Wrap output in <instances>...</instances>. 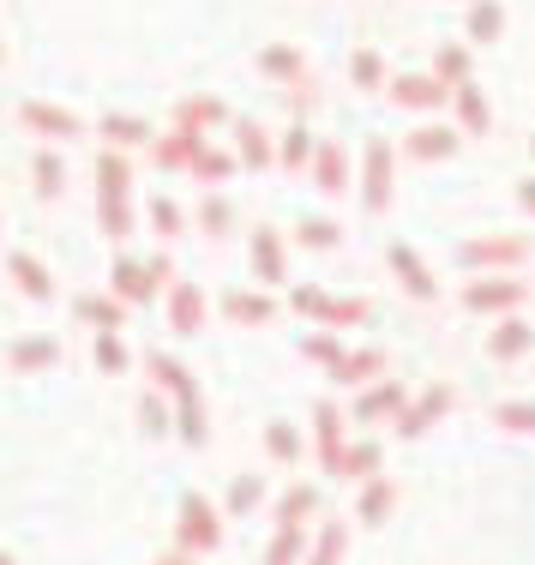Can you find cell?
<instances>
[{"instance_id":"obj_1","label":"cell","mask_w":535,"mask_h":565,"mask_svg":"<svg viewBox=\"0 0 535 565\" xmlns=\"http://www.w3.org/2000/svg\"><path fill=\"white\" fill-rule=\"evenodd\" d=\"M223 542L217 505L205 493H181V518H175V554H211Z\"/></svg>"},{"instance_id":"obj_2","label":"cell","mask_w":535,"mask_h":565,"mask_svg":"<svg viewBox=\"0 0 535 565\" xmlns=\"http://www.w3.org/2000/svg\"><path fill=\"white\" fill-rule=\"evenodd\" d=\"M524 253H529V241H517V235H481V241H463V247H458V265L470 277H481V271H517Z\"/></svg>"},{"instance_id":"obj_3","label":"cell","mask_w":535,"mask_h":565,"mask_svg":"<svg viewBox=\"0 0 535 565\" xmlns=\"http://www.w3.org/2000/svg\"><path fill=\"white\" fill-rule=\"evenodd\" d=\"M517 301H524V282L512 271H481L470 277V289H463V313H517Z\"/></svg>"},{"instance_id":"obj_4","label":"cell","mask_w":535,"mask_h":565,"mask_svg":"<svg viewBox=\"0 0 535 565\" xmlns=\"http://www.w3.org/2000/svg\"><path fill=\"white\" fill-rule=\"evenodd\" d=\"M392 174H397V151L385 139H373L367 157H361V205H367V211L392 205Z\"/></svg>"},{"instance_id":"obj_5","label":"cell","mask_w":535,"mask_h":565,"mask_svg":"<svg viewBox=\"0 0 535 565\" xmlns=\"http://www.w3.org/2000/svg\"><path fill=\"white\" fill-rule=\"evenodd\" d=\"M19 120L36 132V139H49V145H66V139H78V132H85V120H78L73 109H61V103H24Z\"/></svg>"},{"instance_id":"obj_6","label":"cell","mask_w":535,"mask_h":565,"mask_svg":"<svg viewBox=\"0 0 535 565\" xmlns=\"http://www.w3.org/2000/svg\"><path fill=\"white\" fill-rule=\"evenodd\" d=\"M446 409H451V385H427L416 403H404V415H397V434H404V439H421L427 427L446 422Z\"/></svg>"},{"instance_id":"obj_7","label":"cell","mask_w":535,"mask_h":565,"mask_svg":"<svg viewBox=\"0 0 535 565\" xmlns=\"http://www.w3.org/2000/svg\"><path fill=\"white\" fill-rule=\"evenodd\" d=\"M404 403H409V385H397V380H379V385H367V392L355 397V422L361 427H373V422H397L404 415Z\"/></svg>"},{"instance_id":"obj_8","label":"cell","mask_w":535,"mask_h":565,"mask_svg":"<svg viewBox=\"0 0 535 565\" xmlns=\"http://www.w3.org/2000/svg\"><path fill=\"white\" fill-rule=\"evenodd\" d=\"M169 403H175V434L199 451V446L211 439V422H205V397H199V380H186L181 392H169Z\"/></svg>"},{"instance_id":"obj_9","label":"cell","mask_w":535,"mask_h":565,"mask_svg":"<svg viewBox=\"0 0 535 565\" xmlns=\"http://www.w3.org/2000/svg\"><path fill=\"white\" fill-rule=\"evenodd\" d=\"M451 90L439 85L434 73H404V78H392V103L397 109H409V115H427V109H439Z\"/></svg>"},{"instance_id":"obj_10","label":"cell","mask_w":535,"mask_h":565,"mask_svg":"<svg viewBox=\"0 0 535 565\" xmlns=\"http://www.w3.org/2000/svg\"><path fill=\"white\" fill-rule=\"evenodd\" d=\"M392 271H397V282H404L409 301H434V295H439L434 271L416 259V247H409V241H392Z\"/></svg>"},{"instance_id":"obj_11","label":"cell","mask_w":535,"mask_h":565,"mask_svg":"<svg viewBox=\"0 0 535 565\" xmlns=\"http://www.w3.org/2000/svg\"><path fill=\"white\" fill-rule=\"evenodd\" d=\"M253 277L265 282V289H277V282L289 277V253H283V241H277V228H253Z\"/></svg>"},{"instance_id":"obj_12","label":"cell","mask_w":535,"mask_h":565,"mask_svg":"<svg viewBox=\"0 0 535 565\" xmlns=\"http://www.w3.org/2000/svg\"><path fill=\"white\" fill-rule=\"evenodd\" d=\"M235 163H240V169H271V163H277L271 132H265L253 115H240V120H235Z\"/></svg>"},{"instance_id":"obj_13","label":"cell","mask_w":535,"mask_h":565,"mask_svg":"<svg viewBox=\"0 0 535 565\" xmlns=\"http://www.w3.org/2000/svg\"><path fill=\"white\" fill-rule=\"evenodd\" d=\"M109 295L120 307H139V301H151L157 295V277H151V265H139V259H115V271H109Z\"/></svg>"},{"instance_id":"obj_14","label":"cell","mask_w":535,"mask_h":565,"mask_svg":"<svg viewBox=\"0 0 535 565\" xmlns=\"http://www.w3.org/2000/svg\"><path fill=\"white\" fill-rule=\"evenodd\" d=\"M169 326H175L181 338H199V331H205V289H199V282H175V289H169Z\"/></svg>"},{"instance_id":"obj_15","label":"cell","mask_w":535,"mask_h":565,"mask_svg":"<svg viewBox=\"0 0 535 565\" xmlns=\"http://www.w3.org/2000/svg\"><path fill=\"white\" fill-rule=\"evenodd\" d=\"M7 277H12V289H19L24 301H49V295H55V277H49V265L36 259V253H12Z\"/></svg>"},{"instance_id":"obj_16","label":"cell","mask_w":535,"mask_h":565,"mask_svg":"<svg viewBox=\"0 0 535 565\" xmlns=\"http://www.w3.org/2000/svg\"><path fill=\"white\" fill-rule=\"evenodd\" d=\"M313 446H319V463L338 469L343 446H350V439H343V409H338V403H319V409H313Z\"/></svg>"},{"instance_id":"obj_17","label":"cell","mask_w":535,"mask_h":565,"mask_svg":"<svg viewBox=\"0 0 535 565\" xmlns=\"http://www.w3.org/2000/svg\"><path fill=\"white\" fill-rule=\"evenodd\" d=\"M271 313L277 301L265 289H223V319H235V326H265Z\"/></svg>"},{"instance_id":"obj_18","label":"cell","mask_w":535,"mask_h":565,"mask_svg":"<svg viewBox=\"0 0 535 565\" xmlns=\"http://www.w3.org/2000/svg\"><path fill=\"white\" fill-rule=\"evenodd\" d=\"M313 181H319V193H343L350 186V157H343V145H313Z\"/></svg>"},{"instance_id":"obj_19","label":"cell","mask_w":535,"mask_h":565,"mask_svg":"<svg viewBox=\"0 0 535 565\" xmlns=\"http://www.w3.org/2000/svg\"><path fill=\"white\" fill-rule=\"evenodd\" d=\"M404 151L416 157V163H446V157L458 151V132H451V127H416L404 139Z\"/></svg>"},{"instance_id":"obj_20","label":"cell","mask_w":535,"mask_h":565,"mask_svg":"<svg viewBox=\"0 0 535 565\" xmlns=\"http://www.w3.org/2000/svg\"><path fill=\"white\" fill-rule=\"evenodd\" d=\"M451 103H458V127H463V132H475V139H481V132L493 127V109H488V90H481L475 78H470V85H458V90H451Z\"/></svg>"},{"instance_id":"obj_21","label":"cell","mask_w":535,"mask_h":565,"mask_svg":"<svg viewBox=\"0 0 535 565\" xmlns=\"http://www.w3.org/2000/svg\"><path fill=\"white\" fill-rule=\"evenodd\" d=\"M392 505H397V481H385V476L361 481V500H355V518L361 523H385V518H392Z\"/></svg>"},{"instance_id":"obj_22","label":"cell","mask_w":535,"mask_h":565,"mask_svg":"<svg viewBox=\"0 0 535 565\" xmlns=\"http://www.w3.org/2000/svg\"><path fill=\"white\" fill-rule=\"evenodd\" d=\"M529 343H535V331H529L517 313H505L500 326H493V338H488V355H493V361H517Z\"/></svg>"},{"instance_id":"obj_23","label":"cell","mask_w":535,"mask_h":565,"mask_svg":"<svg viewBox=\"0 0 535 565\" xmlns=\"http://www.w3.org/2000/svg\"><path fill=\"white\" fill-rule=\"evenodd\" d=\"M379 463H385L379 439H355V446H343V457H338V469H331V476H350V481H367V476H379Z\"/></svg>"},{"instance_id":"obj_24","label":"cell","mask_w":535,"mask_h":565,"mask_svg":"<svg viewBox=\"0 0 535 565\" xmlns=\"http://www.w3.org/2000/svg\"><path fill=\"white\" fill-rule=\"evenodd\" d=\"M199 145H205V132L175 127L169 139H157V145H151V157H157V169H186V163L199 157Z\"/></svg>"},{"instance_id":"obj_25","label":"cell","mask_w":535,"mask_h":565,"mask_svg":"<svg viewBox=\"0 0 535 565\" xmlns=\"http://www.w3.org/2000/svg\"><path fill=\"white\" fill-rule=\"evenodd\" d=\"M7 361H12V367H19V373L55 367V361H61V343H55V338H19V343L7 349Z\"/></svg>"},{"instance_id":"obj_26","label":"cell","mask_w":535,"mask_h":565,"mask_svg":"<svg viewBox=\"0 0 535 565\" xmlns=\"http://www.w3.org/2000/svg\"><path fill=\"white\" fill-rule=\"evenodd\" d=\"M331 373H338V385L379 380V373H385V355H379V349H343V361H338V367H331Z\"/></svg>"},{"instance_id":"obj_27","label":"cell","mask_w":535,"mask_h":565,"mask_svg":"<svg viewBox=\"0 0 535 565\" xmlns=\"http://www.w3.org/2000/svg\"><path fill=\"white\" fill-rule=\"evenodd\" d=\"M434 78H439L446 90L470 85V78H475V66H470V49H463V43H446V49L434 55Z\"/></svg>"},{"instance_id":"obj_28","label":"cell","mask_w":535,"mask_h":565,"mask_svg":"<svg viewBox=\"0 0 535 565\" xmlns=\"http://www.w3.org/2000/svg\"><path fill=\"white\" fill-rule=\"evenodd\" d=\"M103 139H109L115 151H132V145H157V132L145 127L139 115H103Z\"/></svg>"},{"instance_id":"obj_29","label":"cell","mask_w":535,"mask_h":565,"mask_svg":"<svg viewBox=\"0 0 535 565\" xmlns=\"http://www.w3.org/2000/svg\"><path fill=\"white\" fill-rule=\"evenodd\" d=\"M97 186H103L97 199H132V169H127V157H120V151L97 157Z\"/></svg>"},{"instance_id":"obj_30","label":"cell","mask_w":535,"mask_h":565,"mask_svg":"<svg viewBox=\"0 0 535 565\" xmlns=\"http://www.w3.org/2000/svg\"><path fill=\"white\" fill-rule=\"evenodd\" d=\"M31 186H36V199H61V186H66L61 151H36L31 157Z\"/></svg>"},{"instance_id":"obj_31","label":"cell","mask_w":535,"mask_h":565,"mask_svg":"<svg viewBox=\"0 0 535 565\" xmlns=\"http://www.w3.org/2000/svg\"><path fill=\"white\" fill-rule=\"evenodd\" d=\"M313 145H319V139H313V132H307L301 120H296V127H289L283 139H277V163H283L289 174H301L307 163H313Z\"/></svg>"},{"instance_id":"obj_32","label":"cell","mask_w":535,"mask_h":565,"mask_svg":"<svg viewBox=\"0 0 535 565\" xmlns=\"http://www.w3.org/2000/svg\"><path fill=\"white\" fill-rule=\"evenodd\" d=\"M229 115L217 97H186V103H175V127H186V132H205V127H217V120Z\"/></svg>"},{"instance_id":"obj_33","label":"cell","mask_w":535,"mask_h":565,"mask_svg":"<svg viewBox=\"0 0 535 565\" xmlns=\"http://www.w3.org/2000/svg\"><path fill=\"white\" fill-rule=\"evenodd\" d=\"M301 66H307V55H301V49H289V43L259 49V73L265 78H283V85H289V78H301Z\"/></svg>"},{"instance_id":"obj_34","label":"cell","mask_w":535,"mask_h":565,"mask_svg":"<svg viewBox=\"0 0 535 565\" xmlns=\"http://www.w3.org/2000/svg\"><path fill=\"white\" fill-rule=\"evenodd\" d=\"M73 313L85 319V326H97V331H120V301L115 295H78Z\"/></svg>"},{"instance_id":"obj_35","label":"cell","mask_w":535,"mask_h":565,"mask_svg":"<svg viewBox=\"0 0 535 565\" xmlns=\"http://www.w3.org/2000/svg\"><path fill=\"white\" fill-rule=\"evenodd\" d=\"M186 169H193L205 186H217V181H229V169H235V151H223V145H199V157H193Z\"/></svg>"},{"instance_id":"obj_36","label":"cell","mask_w":535,"mask_h":565,"mask_svg":"<svg viewBox=\"0 0 535 565\" xmlns=\"http://www.w3.org/2000/svg\"><path fill=\"white\" fill-rule=\"evenodd\" d=\"M505 31V7L500 0H470V43H493Z\"/></svg>"},{"instance_id":"obj_37","label":"cell","mask_w":535,"mask_h":565,"mask_svg":"<svg viewBox=\"0 0 535 565\" xmlns=\"http://www.w3.org/2000/svg\"><path fill=\"white\" fill-rule=\"evenodd\" d=\"M343 547H350V530H343V523H325V530L313 535V547H307V565H343Z\"/></svg>"},{"instance_id":"obj_38","label":"cell","mask_w":535,"mask_h":565,"mask_svg":"<svg viewBox=\"0 0 535 565\" xmlns=\"http://www.w3.org/2000/svg\"><path fill=\"white\" fill-rule=\"evenodd\" d=\"M313 505H319V488H289L283 505H277V530H301L313 518Z\"/></svg>"},{"instance_id":"obj_39","label":"cell","mask_w":535,"mask_h":565,"mask_svg":"<svg viewBox=\"0 0 535 565\" xmlns=\"http://www.w3.org/2000/svg\"><path fill=\"white\" fill-rule=\"evenodd\" d=\"M145 373H151V380H157V385H163V392H181V385H186V380H193V373H186V367H181V361H175V355H169V349H151V355H145Z\"/></svg>"},{"instance_id":"obj_40","label":"cell","mask_w":535,"mask_h":565,"mask_svg":"<svg viewBox=\"0 0 535 565\" xmlns=\"http://www.w3.org/2000/svg\"><path fill=\"white\" fill-rule=\"evenodd\" d=\"M350 85H355V90H379V85H392V78H385V61L373 55V49H355V55H350Z\"/></svg>"},{"instance_id":"obj_41","label":"cell","mask_w":535,"mask_h":565,"mask_svg":"<svg viewBox=\"0 0 535 565\" xmlns=\"http://www.w3.org/2000/svg\"><path fill=\"white\" fill-rule=\"evenodd\" d=\"M97 223L109 241H127L132 235V199H97Z\"/></svg>"},{"instance_id":"obj_42","label":"cell","mask_w":535,"mask_h":565,"mask_svg":"<svg viewBox=\"0 0 535 565\" xmlns=\"http://www.w3.org/2000/svg\"><path fill=\"white\" fill-rule=\"evenodd\" d=\"M296 241L301 247H313V253H331L343 241V223H331V217H307L301 228H296Z\"/></svg>"},{"instance_id":"obj_43","label":"cell","mask_w":535,"mask_h":565,"mask_svg":"<svg viewBox=\"0 0 535 565\" xmlns=\"http://www.w3.org/2000/svg\"><path fill=\"white\" fill-rule=\"evenodd\" d=\"M301 554H307V535L301 530H277L271 547H265V565H301Z\"/></svg>"},{"instance_id":"obj_44","label":"cell","mask_w":535,"mask_h":565,"mask_svg":"<svg viewBox=\"0 0 535 565\" xmlns=\"http://www.w3.org/2000/svg\"><path fill=\"white\" fill-rule=\"evenodd\" d=\"M265 451H271L277 463H296V457H301V434L289 422H271V427H265Z\"/></svg>"},{"instance_id":"obj_45","label":"cell","mask_w":535,"mask_h":565,"mask_svg":"<svg viewBox=\"0 0 535 565\" xmlns=\"http://www.w3.org/2000/svg\"><path fill=\"white\" fill-rule=\"evenodd\" d=\"M229 223H235V205L223 193H205V205H199V228H205V235H229Z\"/></svg>"},{"instance_id":"obj_46","label":"cell","mask_w":535,"mask_h":565,"mask_svg":"<svg viewBox=\"0 0 535 565\" xmlns=\"http://www.w3.org/2000/svg\"><path fill=\"white\" fill-rule=\"evenodd\" d=\"M355 326H367V301H338V295H331V307H325V331H355Z\"/></svg>"},{"instance_id":"obj_47","label":"cell","mask_w":535,"mask_h":565,"mask_svg":"<svg viewBox=\"0 0 535 565\" xmlns=\"http://www.w3.org/2000/svg\"><path fill=\"white\" fill-rule=\"evenodd\" d=\"M493 422H500L505 434H535V403L529 397H512V403H500V409H493Z\"/></svg>"},{"instance_id":"obj_48","label":"cell","mask_w":535,"mask_h":565,"mask_svg":"<svg viewBox=\"0 0 535 565\" xmlns=\"http://www.w3.org/2000/svg\"><path fill=\"white\" fill-rule=\"evenodd\" d=\"M139 427H145V439H163V434H175V415L163 409V397H139Z\"/></svg>"},{"instance_id":"obj_49","label":"cell","mask_w":535,"mask_h":565,"mask_svg":"<svg viewBox=\"0 0 535 565\" xmlns=\"http://www.w3.org/2000/svg\"><path fill=\"white\" fill-rule=\"evenodd\" d=\"M97 367H103V373H127V367H132V355H127V343H120V331H97Z\"/></svg>"},{"instance_id":"obj_50","label":"cell","mask_w":535,"mask_h":565,"mask_svg":"<svg viewBox=\"0 0 535 565\" xmlns=\"http://www.w3.org/2000/svg\"><path fill=\"white\" fill-rule=\"evenodd\" d=\"M301 355L338 367V361H343V338H338V331H313V338H301Z\"/></svg>"},{"instance_id":"obj_51","label":"cell","mask_w":535,"mask_h":565,"mask_svg":"<svg viewBox=\"0 0 535 565\" xmlns=\"http://www.w3.org/2000/svg\"><path fill=\"white\" fill-rule=\"evenodd\" d=\"M151 228H157L163 241H175V235H181V205H175V199H163V193L151 199Z\"/></svg>"},{"instance_id":"obj_52","label":"cell","mask_w":535,"mask_h":565,"mask_svg":"<svg viewBox=\"0 0 535 565\" xmlns=\"http://www.w3.org/2000/svg\"><path fill=\"white\" fill-rule=\"evenodd\" d=\"M259 500H265V481H259V476H240L235 488H229V511H235V518H247Z\"/></svg>"},{"instance_id":"obj_53","label":"cell","mask_w":535,"mask_h":565,"mask_svg":"<svg viewBox=\"0 0 535 565\" xmlns=\"http://www.w3.org/2000/svg\"><path fill=\"white\" fill-rule=\"evenodd\" d=\"M289 301H296V313H307V319H325L331 295H325V289H313V282H301V289L289 295Z\"/></svg>"},{"instance_id":"obj_54","label":"cell","mask_w":535,"mask_h":565,"mask_svg":"<svg viewBox=\"0 0 535 565\" xmlns=\"http://www.w3.org/2000/svg\"><path fill=\"white\" fill-rule=\"evenodd\" d=\"M517 199H524V211L535 217V181H517Z\"/></svg>"},{"instance_id":"obj_55","label":"cell","mask_w":535,"mask_h":565,"mask_svg":"<svg viewBox=\"0 0 535 565\" xmlns=\"http://www.w3.org/2000/svg\"><path fill=\"white\" fill-rule=\"evenodd\" d=\"M157 565H186V554H169V559H157Z\"/></svg>"},{"instance_id":"obj_56","label":"cell","mask_w":535,"mask_h":565,"mask_svg":"<svg viewBox=\"0 0 535 565\" xmlns=\"http://www.w3.org/2000/svg\"><path fill=\"white\" fill-rule=\"evenodd\" d=\"M0 565H12V554H7V547H0Z\"/></svg>"},{"instance_id":"obj_57","label":"cell","mask_w":535,"mask_h":565,"mask_svg":"<svg viewBox=\"0 0 535 565\" xmlns=\"http://www.w3.org/2000/svg\"><path fill=\"white\" fill-rule=\"evenodd\" d=\"M529 157H535V139H529Z\"/></svg>"}]
</instances>
